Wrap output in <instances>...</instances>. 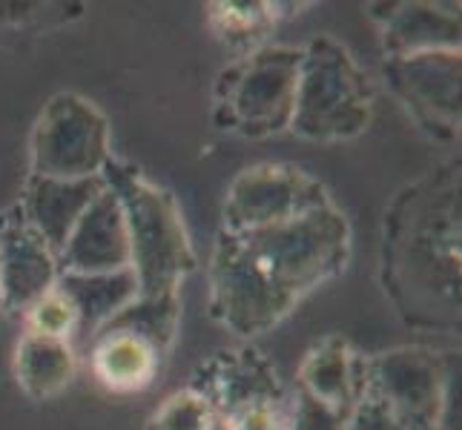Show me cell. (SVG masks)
<instances>
[{
  "instance_id": "6da1fadb",
  "label": "cell",
  "mask_w": 462,
  "mask_h": 430,
  "mask_svg": "<svg viewBox=\"0 0 462 430\" xmlns=\"http://www.w3.org/2000/svg\"><path fill=\"white\" fill-rule=\"evenodd\" d=\"M350 259V224L333 204L301 218L218 233L210 256V316L253 339L284 322Z\"/></svg>"
},
{
  "instance_id": "7a4b0ae2",
  "label": "cell",
  "mask_w": 462,
  "mask_h": 430,
  "mask_svg": "<svg viewBox=\"0 0 462 430\" xmlns=\"http://www.w3.org/2000/svg\"><path fill=\"white\" fill-rule=\"evenodd\" d=\"M459 158L396 193L382 221L379 279L396 316L422 333H459Z\"/></svg>"
},
{
  "instance_id": "3957f363",
  "label": "cell",
  "mask_w": 462,
  "mask_h": 430,
  "mask_svg": "<svg viewBox=\"0 0 462 430\" xmlns=\"http://www.w3.org/2000/svg\"><path fill=\"white\" fill-rule=\"evenodd\" d=\"M101 175L121 204L138 296H179L181 281L193 273L199 261L172 193L152 184L138 167L116 158Z\"/></svg>"
},
{
  "instance_id": "277c9868",
  "label": "cell",
  "mask_w": 462,
  "mask_h": 430,
  "mask_svg": "<svg viewBox=\"0 0 462 430\" xmlns=\"http://www.w3.org/2000/svg\"><path fill=\"white\" fill-rule=\"evenodd\" d=\"M374 115L371 78L339 41L313 38L299 60L291 133L308 141H347Z\"/></svg>"
},
{
  "instance_id": "5b68a950",
  "label": "cell",
  "mask_w": 462,
  "mask_h": 430,
  "mask_svg": "<svg viewBox=\"0 0 462 430\" xmlns=\"http://www.w3.org/2000/svg\"><path fill=\"white\" fill-rule=\"evenodd\" d=\"M362 396L420 430H459V359L425 347L362 356Z\"/></svg>"
},
{
  "instance_id": "8992f818",
  "label": "cell",
  "mask_w": 462,
  "mask_h": 430,
  "mask_svg": "<svg viewBox=\"0 0 462 430\" xmlns=\"http://www.w3.org/2000/svg\"><path fill=\"white\" fill-rule=\"evenodd\" d=\"M301 50L259 46L218 75L213 121L245 138H270L291 130Z\"/></svg>"
},
{
  "instance_id": "52a82bcc",
  "label": "cell",
  "mask_w": 462,
  "mask_h": 430,
  "mask_svg": "<svg viewBox=\"0 0 462 430\" xmlns=\"http://www.w3.org/2000/svg\"><path fill=\"white\" fill-rule=\"evenodd\" d=\"M29 150V175L58 181L95 178L113 161L104 113L75 92H60L43 106Z\"/></svg>"
},
{
  "instance_id": "ba28073f",
  "label": "cell",
  "mask_w": 462,
  "mask_h": 430,
  "mask_svg": "<svg viewBox=\"0 0 462 430\" xmlns=\"http://www.w3.org/2000/svg\"><path fill=\"white\" fill-rule=\"evenodd\" d=\"M333 204L313 175L293 164H256L230 184L221 206V233L259 230L301 218Z\"/></svg>"
},
{
  "instance_id": "9c48e42d",
  "label": "cell",
  "mask_w": 462,
  "mask_h": 430,
  "mask_svg": "<svg viewBox=\"0 0 462 430\" xmlns=\"http://www.w3.org/2000/svg\"><path fill=\"white\" fill-rule=\"evenodd\" d=\"M459 50L385 60V78L411 118L437 141L459 138Z\"/></svg>"
},
{
  "instance_id": "30bf717a",
  "label": "cell",
  "mask_w": 462,
  "mask_h": 430,
  "mask_svg": "<svg viewBox=\"0 0 462 430\" xmlns=\"http://www.w3.org/2000/svg\"><path fill=\"white\" fill-rule=\"evenodd\" d=\"M189 390L199 393L221 419H230L256 405L288 402L273 361L253 344L218 350L213 359L199 364Z\"/></svg>"
},
{
  "instance_id": "8fae6325",
  "label": "cell",
  "mask_w": 462,
  "mask_h": 430,
  "mask_svg": "<svg viewBox=\"0 0 462 430\" xmlns=\"http://www.w3.org/2000/svg\"><path fill=\"white\" fill-rule=\"evenodd\" d=\"M58 284V259L18 206L0 213V310L26 313Z\"/></svg>"
},
{
  "instance_id": "7c38bea8",
  "label": "cell",
  "mask_w": 462,
  "mask_h": 430,
  "mask_svg": "<svg viewBox=\"0 0 462 430\" xmlns=\"http://www.w3.org/2000/svg\"><path fill=\"white\" fill-rule=\"evenodd\" d=\"M126 267H130V235L124 213L113 189L104 187V193L87 206L58 252V273L101 276Z\"/></svg>"
},
{
  "instance_id": "4fadbf2b",
  "label": "cell",
  "mask_w": 462,
  "mask_h": 430,
  "mask_svg": "<svg viewBox=\"0 0 462 430\" xmlns=\"http://www.w3.org/2000/svg\"><path fill=\"white\" fill-rule=\"evenodd\" d=\"M104 175L81 181H58V178H41V175H29L23 184V196L18 210L26 218V224L35 230L46 247L55 252L63 250L78 218L84 215L87 206L104 193Z\"/></svg>"
},
{
  "instance_id": "5bb4252c",
  "label": "cell",
  "mask_w": 462,
  "mask_h": 430,
  "mask_svg": "<svg viewBox=\"0 0 462 430\" xmlns=\"http://www.w3.org/2000/svg\"><path fill=\"white\" fill-rule=\"evenodd\" d=\"M167 353L135 330L104 327L89 342V368L95 381L116 396L147 390L158 379Z\"/></svg>"
},
{
  "instance_id": "9a60e30c",
  "label": "cell",
  "mask_w": 462,
  "mask_h": 430,
  "mask_svg": "<svg viewBox=\"0 0 462 430\" xmlns=\"http://www.w3.org/2000/svg\"><path fill=\"white\" fill-rule=\"evenodd\" d=\"M299 393L347 422L362 396V356L342 336H328L301 361Z\"/></svg>"
},
{
  "instance_id": "2e32d148",
  "label": "cell",
  "mask_w": 462,
  "mask_h": 430,
  "mask_svg": "<svg viewBox=\"0 0 462 430\" xmlns=\"http://www.w3.org/2000/svg\"><path fill=\"white\" fill-rule=\"evenodd\" d=\"M382 41L388 58H405L420 52L459 50V6L437 4H391L382 6Z\"/></svg>"
},
{
  "instance_id": "e0dca14e",
  "label": "cell",
  "mask_w": 462,
  "mask_h": 430,
  "mask_svg": "<svg viewBox=\"0 0 462 430\" xmlns=\"http://www.w3.org/2000/svg\"><path fill=\"white\" fill-rule=\"evenodd\" d=\"M75 371L78 356L72 342L32 330L21 336L18 350H14V379H18V388L29 399L46 402L63 393L72 385Z\"/></svg>"
},
{
  "instance_id": "ac0fdd59",
  "label": "cell",
  "mask_w": 462,
  "mask_h": 430,
  "mask_svg": "<svg viewBox=\"0 0 462 430\" xmlns=\"http://www.w3.org/2000/svg\"><path fill=\"white\" fill-rule=\"evenodd\" d=\"M58 287L75 305L78 310L75 336H84L87 344L109 318L118 316L126 305H133L138 298V281L133 267L118 270V273H101V276L58 273Z\"/></svg>"
},
{
  "instance_id": "d6986e66",
  "label": "cell",
  "mask_w": 462,
  "mask_h": 430,
  "mask_svg": "<svg viewBox=\"0 0 462 430\" xmlns=\"http://www.w3.org/2000/svg\"><path fill=\"white\" fill-rule=\"evenodd\" d=\"M207 21L216 35L230 43L242 46V50L256 52L259 41L270 35V29L279 21V4H210L207 6Z\"/></svg>"
},
{
  "instance_id": "ffe728a7",
  "label": "cell",
  "mask_w": 462,
  "mask_h": 430,
  "mask_svg": "<svg viewBox=\"0 0 462 430\" xmlns=\"http://www.w3.org/2000/svg\"><path fill=\"white\" fill-rule=\"evenodd\" d=\"M179 307H181L179 296H162V298L138 296L133 305H126L118 316L109 318L104 327L135 330L144 339H150L162 353H170L175 333H179V313H181Z\"/></svg>"
},
{
  "instance_id": "44dd1931",
  "label": "cell",
  "mask_w": 462,
  "mask_h": 430,
  "mask_svg": "<svg viewBox=\"0 0 462 430\" xmlns=\"http://www.w3.org/2000/svg\"><path fill=\"white\" fill-rule=\"evenodd\" d=\"M23 316H26V330L43 333V336L72 342L78 330V310L58 284L46 296H41Z\"/></svg>"
},
{
  "instance_id": "7402d4cb",
  "label": "cell",
  "mask_w": 462,
  "mask_h": 430,
  "mask_svg": "<svg viewBox=\"0 0 462 430\" xmlns=\"http://www.w3.org/2000/svg\"><path fill=\"white\" fill-rule=\"evenodd\" d=\"M216 419L213 407L189 388L172 393L170 399L152 413L147 430H207Z\"/></svg>"
},
{
  "instance_id": "603a6c76",
  "label": "cell",
  "mask_w": 462,
  "mask_h": 430,
  "mask_svg": "<svg viewBox=\"0 0 462 430\" xmlns=\"http://www.w3.org/2000/svg\"><path fill=\"white\" fill-rule=\"evenodd\" d=\"M345 430H420L408 422H402L400 416H393V413L379 405L371 396H359V402L350 413V419L345 425Z\"/></svg>"
},
{
  "instance_id": "cb8c5ba5",
  "label": "cell",
  "mask_w": 462,
  "mask_h": 430,
  "mask_svg": "<svg viewBox=\"0 0 462 430\" xmlns=\"http://www.w3.org/2000/svg\"><path fill=\"white\" fill-rule=\"evenodd\" d=\"M207 430H230V425H227L225 419H221V416H216L210 425H207Z\"/></svg>"
}]
</instances>
